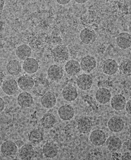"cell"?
Instances as JSON below:
<instances>
[{
  "label": "cell",
  "instance_id": "6",
  "mask_svg": "<svg viewBox=\"0 0 131 160\" xmlns=\"http://www.w3.org/2000/svg\"><path fill=\"white\" fill-rule=\"evenodd\" d=\"M77 85L81 90L86 91L91 88L93 85L92 77L88 74H83L79 76L76 80Z\"/></svg>",
  "mask_w": 131,
  "mask_h": 160
},
{
  "label": "cell",
  "instance_id": "12",
  "mask_svg": "<svg viewBox=\"0 0 131 160\" xmlns=\"http://www.w3.org/2000/svg\"><path fill=\"white\" fill-rule=\"evenodd\" d=\"M111 106L113 109L116 111H122L125 108L126 98L122 94L115 95L111 99Z\"/></svg>",
  "mask_w": 131,
  "mask_h": 160
},
{
  "label": "cell",
  "instance_id": "25",
  "mask_svg": "<svg viewBox=\"0 0 131 160\" xmlns=\"http://www.w3.org/2000/svg\"><path fill=\"white\" fill-rule=\"evenodd\" d=\"M34 154V149L33 146L30 144L23 145L19 151V157L21 160H31Z\"/></svg>",
  "mask_w": 131,
  "mask_h": 160
},
{
  "label": "cell",
  "instance_id": "17",
  "mask_svg": "<svg viewBox=\"0 0 131 160\" xmlns=\"http://www.w3.org/2000/svg\"><path fill=\"white\" fill-rule=\"evenodd\" d=\"M47 75L49 79L51 80H59L62 78L64 75V70L61 66L57 65H52L48 68Z\"/></svg>",
  "mask_w": 131,
  "mask_h": 160
},
{
  "label": "cell",
  "instance_id": "30",
  "mask_svg": "<svg viewBox=\"0 0 131 160\" xmlns=\"http://www.w3.org/2000/svg\"><path fill=\"white\" fill-rule=\"evenodd\" d=\"M119 68L125 75L131 76V60L124 59L120 63Z\"/></svg>",
  "mask_w": 131,
  "mask_h": 160
},
{
  "label": "cell",
  "instance_id": "13",
  "mask_svg": "<svg viewBox=\"0 0 131 160\" xmlns=\"http://www.w3.org/2000/svg\"><path fill=\"white\" fill-rule=\"evenodd\" d=\"M111 93L108 89L106 88H100L95 93V99L99 103L106 104L111 99Z\"/></svg>",
  "mask_w": 131,
  "mask_h": 160
},
{
  "label": "cell",
  "instance_id": "32",
  "mask_svg": "<svg viewBox=\"0 0 131 160\" xmlns=\"http://www.w3.org/2000/svg\"><path fill=\"white\" fill-rule=\"evenodd\" d=\"M5 106V102L2 98H0V111L1 112L3 111Z\"/></svg>",
  "mask_w": 131,
  "mask_h": 160
},
{
  "label": "cell",
  "instance_id": "33",
  "mask_svg": "<svg viewBox=\"0 0 131 160\" xmlns=\"http://www.w3.org/2000/svg\"><path fill=\"white\" fill-rule=\"evenodd\" d=\"M70 2V0H57L58 3L61 4V5H66Z\"/></svg>",
  "mask_w": 131,
  "mask_h": 160
},
{
  "label": "cell",
  "instance_id": "7",
  "mask_svg": "<svg viewBox=\"0 0 131 160\" xmlns=\"http://www.w3.org/2000/svg\"><path fill=\"white\" fill-rule=\"evenodd\" d=\"M119 66L118 62L114 59H108L104 62L102 65V71L108 75H113L118 72Z\"/></svg>",
  "mask_w": 131,
  "mask_h": 160
},
{
  "label": "cell",
  "instance_id": "21",
  "mask_svg": "<svg viewBox=\"0 0 131 160\" xmlns=\"http://www.w3.org/2000/svg\"><path fill=\"white\" fill-rule=\"evenodd\" d=\"M17 101L18 105L22 108H29L33 105V98L30 93L24 92L20 93Z\"/></svg>",
  "mask_w": 131,
  "mask_h": 160
},
{
  "label": "cell",
  "instance_id": "2",
  "mask_svg": "<svg viewBox=\"0 0 131 160\" xmlns=\"http://www.w3.org/2000/svg\"><path fill=\"white\" fill-rule=\"evenodd\" d=\"M124 121L119 116H113L108 122V127L111 131L114 133L121 132L124 128Z\"/></svg>",
  "mask_w": 131,
  "mask_h": 160
},
{
  "label": "cell",
  "instance_id": "22",
  "mask_svg": "<svg viewBox=\"0 0 131 160\" xmlns=\"http://www.w3.org/2000/svg\"><path fill=\"white\" fill-rule=\"evenodd\" d=\"M65 69L67 74L70 76H75L78 74L81 70L80 63L78 61L71 59L68 61L65 66Z\"/></svg>",
  "mask_w": 131,
  "mask_h": 160
},
{
  "label": "cell",
  "instance_id": "11",
  "mask_svg": "<svg viewBox=\"0 0 131 160\" xmlns=\"http://www.w3.org/2000/svg\"><path fill=\"white\" fill-rule=\"evenodd\" d=\"M92 127L91 120L85 116L81 117L77 121V129L80 132L87 133L90 132Z\"/></svg>",
  "mask_w": 131,
  "mask_h": 160
},
{
  "label": "cell",
  "instance_id": "16",
  "mask_svg": "<svg viewBox=\"0 0 131 160\" xmlns=\"http://www.w3.org/2000/svg\"><path fill=\"white\" fill-rule=\"evenodd\" d=\"M49 88V82L45 78H38L35 82L34 92L39 96L44 95L46 93Z\"/></svg>",
  "mask_w": 131,
  "mask_h": 160
},
{
  "label": "cell",
  "instance_id": "15",
  "mask_svg": "<svg viewBox=\"0 0 131 160\" xmlns=\"http://www.w3.org/2000/svg\"><path fill=\"white\" fill-rule=\"evenodd\" d=\"M116 42L120 48H129L131 46V35L127 32L120 33L116 38Z\"/></svg>",
  "mask_w": 131,
  "mask_h": 160
},
{
  "label": "cell",
  "instance_id": "26",
  "mask_svg": "<svg viewBox=\"0 0 131 160\" xmlns=\"http://www.w3.org/2000/svg\"><path fill=\"white\" fill-rule=\"evenodd\" d=\"M44 131L43 129L37 128L31 131L28 135V140L32 143L37 144L44 140Z\"/></svg>",
  "mask_w": 131,
  "mask_h": 160
},
{
  "label": "cell",
  "instance_id": "8",
  "mask_svg": "<svg viewBox=\"0 0 131 160\" xmlns=\"http://www.w3.org/2000/svg\"><path fill=\"white\" fill-rule=\"evenodd\" d=\"M97 34L95 31L90 28H85L81 31L80 39L85 44H90L95 42Z\"/></svg>",
  "mask_w": 131,
  "mask_h": 160
},
{
  "label": "cell",
  "instance_id": "28",
  "mask_svg": "<svg viewBox=\"0 0 131 160\" xmlns=\"http://www.w3.org/2000/svg\"><path fill=\"white\" fill-rule=\"evenodd\" d=\"M7 71L12 76H17L20 74L22 70L21 64L16 59L11 60L7 65Z\"/></svg>",
  "mask_w": 131,
  "mask_h": 160
},
{
  "label": "cell",
  "instance_id": "3",
  "mask_svg": "<svg viewBox=\"0 0 131 160\" xmlns=\"http://www.w3.org/2000/svg\"><path fill=\"white\" fill-rule=\"evenodd\" d=\"M90 140L95 146H101L105 143L107 141V136L103 131L97 129L93 131L90 135Z\"/></svg>",
  "mask_w": 131,
  "mask_h": 160
},
{
  "label": "cell",
  "instance_id": "36",
  "mask_svg": "<svg viewBox=\"0 0 131 160\" xmlns=\"http://www.w3.org/2000/svg\"><path fill=\"white\" fill-rule=\"evenodd\" d=\"M127 147H128V149L131 151V139L128 142Z\"/></svg>",
  "mask_w": 131,
  "mask_h": 160
},
{
  "label": "cell",
  "instance_id": "1",
  "mask_svg": "<svg viewBox=\"0 0 131 160\" xmlns=\"http://www.w3.org/2000/svg\"><path fill=\"white\" fill-rule=\"evenodd\" d=\"M52 57L55 62H64L67 61L69 57V52L67 48L62 45H58L51 51Z\"/></svg>",
  "mask_w": 131,
  "mask_h": 160
},
{
  "label": "cell",
  "instance_id": "18",
  "mask_svg": "<svg viewBox=\"0 0 131 160\" xmlns=\"http://www.w3.org/2000/svg\"><path fill=\"white\" fill-rule=\"evenodd\" d=\"M57 99L54 93L47 92L41 98V103L44 108L51 109L56 105Z\"/></svg>",
  "mask_w": 131,
  "mask_h": 160
},
{
  "label": "cell",
  "instance_id": "19",
  "mask_svg": "<svg viewBox=\"0 0 131 160\" xmlns=\"http://www.w3.org/2000/svg\"><path fill=\"white\" fill-rule=\"evenodd\" d=\"M43 153L45 157L47 158H54L58 153V148L54 142H47L43 146Z\"/></svg>",
  "mask_w": 131,
  "mask_h": 160
},
{
  "label": "cell",
  "instance_id": "27",
  "mask_svg": "<svg viewBox=\"0 0 131 160\" xmlns=\"http://www.w3.org/2000/svg\"><path fill=\"white\" fill-rule=\"evenodd\" d=\"M16 55L21 61H25L31 56V48L27 45H21L17 48Z\"/></svg>",
  "mask_w": 131,
  "mask_h": 160
},
{
  "label": "cell",
  "instance_id": "31",
  "mask_svg": "<svg viewBox=\"0 0 131 160\" xmlns=\"http://www.w3.org/2000/svg\"><path fill=\"white\" fill-rule=\"evenodd\" d=\"M125 109L126 112L129 115H131V99L127 101Z\"/></svg>",
  "mask_w": 131,
  "mask_h": 160
},
{
  "label": "cell",
  "instance_id": "37",
  "mask_svg": "<svg viewBox=\"0 0 131 160\" xmlns=\"http://www.w3.org/2000/svg\"><path fill=\"white\" fill-rule=\"evenodd\" d=\"M1 13L2 12L3 10V8L4 4L5 3L4 1H1Z\"/></svg>",
  "mask_w": 131,
  "mask_h": 160
},
{
  "label": "cell",
  "instance_id": "5",
  "mask_svg": "<svg viewBox=\"0 0 131 160\" xmlns=\"http://www.w3.org/2000/svg\"><path fill=\"white\" fill-rule=\"evenodd\" d=\"M80 66L81 68L84 72L89 73L97 66V61L92 56H85L81 59Z\"/></svg>",
  "mask_w": 131,
  "mask_h": 160
},
{
  "label": "cell",
  "instance_id": "4",
  "mask_svg": "<svg viewBox=\"0 0 131 160\" xmlns=\"http://www.w3.org/2000/svg\"><path fill=\"white\" fill-rule=\"evenodd\" d=\"M17 146L12 141H7L1 145V151L2 154L6 157H12L17 152Z\"/></svg>",
  "mask_w": 131,
  "mask_h": 160
},
{
  "label": "cell",
  "instance_id": "23",
  "mask_svg": "<svg viewBox=\"0 0 131 160\" xmlns=\"http://www.w3.org/2000/svg\"><path fill=\"white\" fill-rule=\"evenodd\" d=\"M106 145L111 152H116L121 148L122 143L119 138L115 136H110L107 139Z\"/></svg>",
  "mask_w": 131,
  "mask_h": 160
},
{
  "label": "cell",
  "instance_id": "38",
  "mask_svg": "<svg viewBox=\"0 0 131 160\" xmlns=\"http://www.w3.org/2000/svg\"><path fill=\"white\" fill-rule=\"evenodd\" d=\"M129 32L131 33V21L129 22Z\"/></svg>",
  "mask_w": 131,
  "mask_h": 160
},
{
  "label": "cell",
  "instance_id": "10",
  "mask_svg": "<svg viewBox=\"0 0 131 160\" xmlns=\"http://www.w3.org/2000/svg\"><path fill=\"white\" fill-rule=\"evenodd\" d=\"M18 85L17 82L14 79H7L4 81L2 84L3 92L8 96H12L18 91Z\"/></svg>",
  "mask_w": 131,
  "mask_h": 160
},
{
  "label": "cell",
  "instance_id": "20",
  "mask_svg": "<svg viewBox=\"0 0 131 160\" xmlns=\"http://www.w3.org/2000/svg\"><path fill=\"white\" fill-rule=\"evenodd\" d=\"M78 91L75 87L71 85L66 86L62 91V97L68 102L75 101L78 97Z\"/></svg>",
  "mask_w": 131,
  "mask_h": 160
},
{
  "label": "cell",
  "instance_id": "24",
  "mask_svg": "<svg viewBox=\"0 0 131 160\" xmlns=\"http://www.w3.org/2000/svg\"><path fill=\"white\" fill-rule=\"evenodd\" d=\"M38 68V62L33 58H28L23 62V69L27 74H34L37 71Z\"/></svg>",
  "mask_w": 131,
  "mask_h": 160
},
{
  "label": "cell",
  "instance_id": "29",
  "mask_svg": "<svg viewBox=\"0 0 131 160\" xmlns=\"http://www.w3.org/2000/svg\"><path fill=\"white\" fill-rule=\"evenodd\" d=\"M56 120L55 117L51 113H46L43 116L41 120V126L46 129L52 128L56 123Z\"/></svg>",
  "mask_w": 131,
  "mask_h": 160
},
{
  "label": "cell",
  "instance_id": "14",
  "mask_svg": "<svg viewBox=\"0 0 131 160\" xmlns=\"http://www.w3.org/2000/svg\"><path fill=\"white\" fill-rule=\"evenodd\" d=\"M18 87L24 91L30 90L34 86L35 81L32 77L28 75L22 76L17 80Z\"/></svg>",
  "mask_w": 131,
  "mask_h": 160
},
{
  "label": "cell",
  "instance_id": "9",
  "mask_svg": "<svg viewBox=\"0 0 131 160\" xmlns=\"http://www.w3.org/2000/svg\"><path fill=\"white\" fill-rule=\"evenodd\" d=\"M58 113L61 119L64 121H69L74 118L75 111L71 106L66 104L58 109Z\"/></svg>",
  "mask_w": 131,
  "mask_h": 160
},
{
  "label": "cell",
  "instance_id": "34",
  "mask_svg": "<svg viewBox=\"0 0 131 160\" xmlns=\"http://www.w3.org/2000/svg\"><path fill=\"white\" fill-rule=\"evenodd\" d=\"M15 143H16L17 146V147L19 148H21L23 145H24V143L22 140L17 141L15 142Z\"/></svg>",
  "mask_w": 131,
  "mask_h": 160
},
{
  "label": "cell",
  "instance_id": "35",
  "mask_svg": "<svg viewBox=\"0 0 131 160\" xmlns=\"http://www.w3.org/2000/svg\"><path fill=\"white\" fill-rule=\"evenodd\" d=\"M75 2L79 4H84L85 3L87 2L86 0H75Z\"/></svg>",
  "mask_w": 131,
  "mask_h": 160
}]
</instances>
